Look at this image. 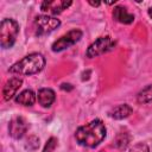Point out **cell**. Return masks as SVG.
Instances as JSON below:
<instances>
[{
  "label": "cell",
  "instance_id": "5bb4252c",
  "mask_svg": "<svg viewBox=\"0 0 152 152\" xmlns=\"http://www.w3.org/2000/svg\"><path fill=\"white\" fill-rule=\"evenodd\" d=\"M137 101L139 103H148L152 102V84L145 87L142 90L139 91L137 96Z\"/></svg>",
  "mask_w": 152,
  "mask_h": 152
},
{
  "label": "cell",
  "instance_id": "9a60e30c",
  "mask_svg": "<svg viewBox=\"0 0 152 152\" xmlns=\"http://www.w3.org/2000/svg\"><path fill=\"white\" fill-rule=\"evenodd\" d=\"M128 142H129V137L126 133H120L116 137V139H115V146L118 148H120V150L126 148V146L128 145Z\"/></svg>",
  "mask_w": 152,
  "mask_h": 152
},
{
  "label": "cell",
  "instance_id": "7a4b0ae2",
  "mask_svg": "<svg viewBox=\"0 0 152 152\" xmlns=\"http://www.w3.org/2000/svg\"><path fill=\"white\" fill-rule=\"evenodd\" d=\"M45 66V58L42 53L38 52H33L30 53L27 56H25L24 58H21L20 61L15 62L10 69L8 71L12 74H18V75H34L38 74L39 71H42Z\"/></svg>",
  "mask_w": 152,
  "mask_h": 152
},
{
  "label": "cell",
  "instance_id": "8fae6325",
  "mask_svg": "<svg viewBox=\"0 0 152 152\" xmlns=\"http://www.w3.org/2000/svg\"><path fill=\"white\" fill-rule=\"evenodd\" d=\"M113 18L121 24H131L134 21V15L127 11L124 6H116L113 11Z\"/></svg>",
  "mask_w": 152,
  "mask_h": 152
},
{
  "label": "cell",
  "instance_id": "6da1fadb",
  "mask_svg": "<svg viewBox=\"0 0 152 152\" xmlns=\"http://www.w3.org/2000/svg\"><path fill=\"white\" fill-rule=\"evenodd\" d=\"M75 138L76 141L84 147H96L106 138V126L100 119L91 120L76 129Z\"/></svg>",
  "mask_w": 152,
  "mask_h": 152
},
{
  "label": "cell",
  "instance_id": "52a82bcc",
  "mask_svg": "<svg viewBox=\"0 0 152 152\" xmlns=\"http://www.w3.org/2000/svg\"><path fill=\"white\" fill-rule=\"evenodd\" d=\"M72 2L65 1V0H50V1H43L40 5V11L43 13H46V15L52 14H59L64 10H66Z\"/></svg>",
  "mask_w": 152,
  "mask_h": 152
},
{
  "label": "cell",
  "instance_id": "e0dca14e",
  "mask_svg": "<svg viewBox=\"0 0 152 152\" xmlns=\"http://www.w3.org/2000/svg\"><path fill=\"white\" fill-rule=\"evenodd\" d=\"M89 4L93 5V6H100V2H91V1H89Z\"/></svg>",
  "mask_w": 152,
  "mask_h": 152
},
{
  "label": "cell",
  "instance_id": "30bf717a",
  "mask_svg": "<svg viewBox=\"0 0 152 152\" xmlns=\"http://www.w3.org/2000/svg\"><path fill=\"white\" fill-rule=\"evenodd\" d=\"M37 99H38V102H39L40 106H43L45 108H49L55 102L56 94L50 88H42V89L38 90Z\"/></svg>",
  "mask_w": 152,
  "mask_h": 152
},
{
  "label": "cell",
  "instance_id": "4fadbf2b",
  "mask_svg": "<svg viewBox=\"0 0 152 152\" xmlns=\"http://www.w3.org/2000/svg\"><path fill=\"white\" fill-rule=\"evenodd\" d=\"M15 102L23 106H32L36 102V94L31 89L23 90L15 96Z\"/></svg>",
  "mask_w": 152,
  "mask_h": 152
},
{
  "label": "cell",
  "instance_id": "5b68a950",
  "mask_svg": "<svg viewBox=\"0 0 152 152\" xmlns=\"http://www.w3.org/2000/svg\"><path fill=\"white\" fill-rule=\"evenodd\" d=\"M115 44L116 43L108 36L107 37H100L94 43H91L89 45V48L86 51V55L88 58H94V57L101 56V55L113 50Z\"/></svg>",
  "mask_w": 152,
  "mask_h": 152
},
{
  "label": "cell",
  "instance_id": "2e32d148",
  "mask_svg": "<svg viewBox=\"0 0 152 152\" xmlns=\"http://www.w3.org/2000/svg\"><path fill=\"white\" fill-rule=\"evenodd\" d=\"M56 145H57V139L53 138V137H51V138L46 141V144H45V146H44V148H43V152H53Z\"/></svg>",
  "mask_w": 152,
  "mask_h": 152
},
{
  "label": "cell",
  "instance_id": "9c48e42d",
  "mask_svg": "<svg viewBox=\"0 0 152 152\" xmlns=\"http://www.w3.org/2000/svg\"><path fill=\"white\" fill-rule=\"evenodd\" d=\"M21 84H23V80L21 78H19V77H12V78H10L5 83V86L2 88L4 99L6 101H8L12 97H14V95H17V91L19 90V88L21 87Z\"/></svg>",
  "mask_w": 152,
  "mask_h": 152
},
{
  "label": "cell",
  "instance_id": "7c38bea8",
  "mask_svg": "<svg viewBox=\"0 0 152 152\" xmlns=\"http://www.w3.org/2000/svg\"><path fill=\"white\" fill-rule=\"evenodd\" d=\"M132 112H133V108L129 104L122 103V104L114 107L109 112V116L112 119H115V120H122V119H126L127 116H129L132 114Z\"/></svg>",
  "mask_w": 152,
  "mask_h": 152
},
{
  "label": "cell",
  "instance_id": "ba28073f",
  "mask_svg": "<svg viewBox=\"0 0 152 152\" xmlns=\"http://www.w3.org/2000/svg\"><path fill=\"white\" fill-rule=\"evenodd\" d=\"M27 131V122L23 116H14L8 124L10 135L14 139H20Z\"/></svg>",
  "mask_w": 152,
  "mask_h": 152
},
{
  "label": "cell",
  "instance_id": "277c9868",
  "mask_svg": "<svg viewBox=\"0 0 152 152\" xmlns=\"http://www.w3.org/2000/svg\"><path fill=\"white\" fill-rule=\"evenodd\" d=\"M33 25H34V33L37 36H44L55 31L61 25V21L56 17L43 14V15H38L34 19Z\"/></svg>",
  "mask_w": 152,
  "mask_h": 152
},
{
  "label": "cell",
  "instance_id": "8992f818",
  "mask_svg": "<svg viewBox=\"0 0 152 152\" xmlns=\"http://www.w3.org/2000/svg\"><path fill=\"white\" fill-rule=\"evenodd\" d=\"M82 31L78 28H74L71 31H69L68 33L63 34L62 37H59L51 46L53 52H61L70 46H72L74 44H76L81 38H82Z\"/></svg>",
  "mask_w": 152,
  "mask_h": 152
},
{
  "label": "cell",
  "instance_id": "3957f363",
  "mask_svg": "<svg viewBox=\"0 0 152 152\" xmlns=\"http://www.w3.org/2000/svg\"><path fill=\"white\" fill-rule=\"evenodd\" d=\"M19 33V24L14 19H2L0 24V45L4 49H10L17 40Z\"/></svg>",
  "mask_w": 152,
  "mask_h": 152
},
{
  "label": "cell",
  "instance_id": "ac0fdd59",
  "mask_svg": "<svg viewBox=\"0 0 152 152\" xmlns=\"http://www.w3.org/2000/svg\"><path fill=\"white\" fill-rule=\"evenodd\" d=\"M148 15H150V18L152 19V7L148 8Z\"/></svg>",
  "mask_w": 152,
  "mask_h": 152
}]
</instances>
